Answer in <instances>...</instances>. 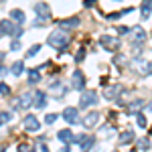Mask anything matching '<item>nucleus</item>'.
Returning a JSON list of instances; mask_svg holds the SVG:
<instances>
[{"instance_id":"f257e3e1","label":"nucleus","mask_w":152,"mask_h":152,"mask_svg":"<svg viewBox=\"0 0 152 152\" xmlns=\"http://www.w3.org/2000/svg\"><path fill=\"white\" fill-rule=\"evenodd\" d=\"M71 37L67 31H63V28H57V31H53L51 35L47 37V45L53 49H57L59 53H63V51H67V45H69Z\"/></svg>"},{"instance_id":"f03ea898","label":"nucleus","mask_w":152,"mask_h":152,"mask_svg":"<svg viewBox=\"0 0 152 152\" xmlns=\"http://www.w3.org/2000/svg\"><path fill=\"white\" fill-rule=\"evenodd\" d=\"M61 118H63V120H65V122H67V124H71V126H73V124H79V122H81V116H79V110H77V107H65V112H63V114H61Z\"/></svg>"},{"instance_id":"7ed1b4c3","label":"nucleus","mask_w":152,"mask_h":152,"mask_svg":"<svg viewBox=\"0 0 152 152\" xmlns=\"http://www.w3.org/2000/svg\"><path fill=\"white\" fill-rule=\"evenodd\" d=\"M97 91H83L81 97H79V107L85 110V107H89V105H95L97 104Z\"/></svg>"},{"instance_id":"20e7f679","label":"nucleus","mask_w":152,"mask_h":152,"mask_svg":"<svg viewBox=\"0 0 152 152\" xmlns=\"http://www.w3.org/2000/svg\"><path fill=\"white\" fill-rule=\"evenodd\" d=\"M99 45H102L105 51H110V53L118 51V47H120L118 39H114V37H110V35H102V37H99Z\"/></svg>"},{"instance_id":"39448f33","label":"nucleus","mask_w":152,"mask_h":152,"mask_svg":"<svg viewBox=\"0 0 152 152\" xmlns=\"http://www.w3.org/2000/svg\"><path fill=\"white\" fill-rule=\"evenodd\" d=\"M75 142L79 144V150H81V152H87L95 144V138H94V136H89V134H79V136L75 138Z\"/></svg>"},{"instance_id":"423d86ee","label":"nucleus","mask_w":152,"mask_h":152,"mask_svg":"<svg viewBox=\"0 0 152 152\" xmlns=\"http://www.w3.org/2000/svg\"><path fill=\"white\" fill-rule=\"evenodd\" d=\"M33 10L37 12V16L41 20H51V8H49L47 2H37L35 6H33Z\"/></svg>"},{"instance_id":"0eeeda50","label":"nucleus","mask_w":152,"mask_h":152,"mask_svg":"<svg viewBox=\"0 0 152 152\" xmlns=\"http://www.w3.org/2000/svg\"><path fill=\"white\" fill-rule=\"evenodd\" d=\"M71 87L77 89V91H83L85 89V75L79 69L73 71V75H71Z\"/></svg>"},{"instance_id":"6e6552de","label":"nucleus","mask_w":152,"mask_h":152,"mask_svg":"<svg viewBox=\"0 0 152 152\" xmlns=\"http://www.w3.org/2000/svg\"><path fill=\"white\" fill-rule=\"evenodd\" d=\"M24 130L31 132V134H35V132L41 130V122L35 118V114H28V116L24 118Z\"/></svg>"},{"instance_id":"1a4fd4ad","label":"nucleus","mask_w":152,"mask_h":152,"mask_svg":"<svg viewBox=\"0 0 152 152\" xmlns=\"http://www.w3.org/2000/svg\"><path fill=\"white\" fill-rule=\"evenodd\" d=\"M97 122H99V114H97V112H89V114H85V116L81 118L83 128H87V130L97 126Z\"/></svg>"},{"instance_id":"9d476101","label":"nucleus","mask_w":152,"mask_h":152,"mask_svg":"<svg viewBox=\"0 0 152 152\" xmlns=\"http://www.w3.org/2000/svg\"><path fill=\"white\" fill-rule=\"evenodd\" d=\"M45 105H47V94H45V91H41V89H37L35 94H33V107L43 110Z\"/></svg>"},{"instance_id":"9b49d317","label":"nucleus","mask_w":152,"mask_h":152,"mask_svg":"<svg viewBox=\"0 0 152 152\" xmlns=\"http://www.w3.org/2000/svg\"><path fill=\"white\" fill-rule=\"evenodd\" d=\"M130 39H132V43H142V41H146V33H144V28H142V26H134V28H130Z\"/></svg>"},{"instance_id":"f8f14e48","label":"nucleus","mask_w":152,"mask_h":152,"mask_svg":"<svg viewBox=\"0 0 152 152\" xmlns=\"http://www.w3.org/2000/svg\"><path fill=\"white\" fill-rule=\"evenodd\" d=\"M31 105H33V95L31 94H23L20 97H18V102H16L14 107H18V110H28Z\"/></svg>"},{"instance_id":"ddd939ff","label":"nucleus","mask_w":152,"mask_h":152,"mask_svg":"<svg viewBox=\"0 0 152 152\" xmlns=\"http://www.w3.org/2000/svg\"><path fill=\"white\" fill-rule=\"evenodd\" d=\"M14 31H16V24L12 23V20H0V33L2 35L14 37Z\"/></svg>"},{"instance_id":"4468645a","label":"nucleus","mask_w":152,"mask_h":152,"mask_svg":"<svg viewBox=\"0 0 152 152\" xmlns=\"http://www.w3.org/2000/svg\"><path fill=\"white\" fill-rule=\"evenodd\" d=\"M57 138L63 144H71V142L75 140V136H73V132H71L69 128H63V130H59V134H57Z\"/></svg>"},{"instance_id":"2eb2a0df","label":"nucleus","mask_w":152,"mask_h":152,"mask_svg":"<svg viewBox=\"0 0 152 152\" xmlns=\"http://www.w3.org/2000/svg\"><path fill=\"white\" fill-rule=\"evenodd\" d=\"M81 20H79V16H73V18H63V20H59V26H63L65 31L67 28H75V26H79Z\"/></svg>"},{"instance_id":"dca6fc26","label":"nucleus","mask_w":152,"mask_h":152,"mask_svg":"<svg viewBox=\"0 0 152 152\" xmlns=\"http://www.w3.org/2000/svg\"><path fill=\"white\" fill-rule=\"evenodd\" d=\"M8 16H10L12 23H16V24H24V20H26V18H24V12L20 10V8H12Z\"/></svg>"},{"instance_id":"f3484780","label":"nucleus","mask_w":152,"mask_h":152,"mask_svg":"<svg viewBox=\"0 0 152 152\" xmlns=\"http://www.w3.org/2000/svg\"><path fill=\"white\" fill-rule=\"evenodd\" d=\"M122 91H124V87H122V85H114V87H107V89H105V99H118Z\"/></svg>"},{"instance_id":"a211bd4d","label":"nucleus","mask_w":152,"mask_h":152,"mask_svg":"<svg viewBox=\"0 0 152 152\" xmlns=\"http://www.w3.org/2000/svg\"><path fill=\"white\" fill-rule=\"evenodd\" d=\"M140 14H142V18H144V20H146V18L152 14V0H144V2H142Z\"/></svg>"},{"instance_id":"6ab92c4d","label":"nucleus","mask_w":152,"mask_h":152,"mask_svg":"<svg viewBox=\"0 0 152 152\" xmlns=\"http://www.w3.org/2000/svg\"><path fill=\"white\" fill-rule=\"evenodd\" d=\"M142 105H144V99H134L132 104H128V114L136 116V114H138V110H140Z\"/></svg>"},{"instance_id":"aec40b11","label":"nucleus","mask_w":152,"mask_h":152,"mask_svg":"<svg viewBox=\"0 0 152 152\" xmlns=\"http://www.w3.org/2000/svg\"><path fill=\"white\" fill-rule=\"evenodd\" d=\"M23 71H24V63H23V61H16V63H12V67H10V73L14 75V77H18V75H23Z\"/></svg>"},{"instance_id":"412c9836","label":"nucleus","mask_w":152,"mask_h":152,"mask_svg":"<svg viewBox=\"0 0 152 152\" xmlns=\"http://www.w3.org/2000/svg\"><path fill=\"white\" fill-rule=\"evenodd\" d=\"M41 81V73H39V69H31L28 71V83L31 85H35V83Z\"/></svg>"},{"instance_id":"4be33fe9","label":"nucleus","mask_w":152,"mask_h":152,"mask_svg":"<svg viewBox=\"0 0 152 152\" xmlns=\"http://www.w3.org/2000/svg\"><path fill=\"white\" fill-rule=\"evenodd\" d=\"M134 140V132L132 130H126V132H122V136H120V144H128V142Z\"/></svg>"},{"instance_id":"5701e85b","label":"nucleus","mask_w":152,"mask_h":152,"mask_svg":"<svg viewBox=\"0 0 152 152\" xmlns=\"http://www.w3.org/2000/svg\"><path fill=\"white\" fill-rule=\"evenodd\" d=\"M33 148H35V152H51L45 142H37V144H33Z\"/></svg>"},{"instance_id":"b1692460","label":"nucleus","mask_w":152,"mask_h":152,"mask_svg":"<svg viewBox=\"0 0 152 152\" xmlns=\"http://www.w3.org/2000/svg\"><path fill=\"white\" fill-rule=\"evenodd\" d=\"M10 120H12L10 112H0V126H2V124H8Z\"/></svg>"},{"instance_id":"393cba45","label":"nucleus","mask_w":152,"mask_h":152,"mask_svg":"<svg viewBox=\"0 0 152 152\" xmlns=\"http://www.w3.org/2000/svg\"><path fill=\"white\" fill-rule=\"evenodd\" d=\"M138 148L140 150H150V140L148 138H140L138 140Z\"/></svg>"},{"instance_id":"a878e982","label":"nucleus","mask_w":152,"mask_h":152,"mask_svg":"<svg viewBox=\"0 0 152 152\" xmlns=\"http://www.w3.org/2000/svg\"><path fill=\"white\" fill-rule=\"evenodd\" d=\"M16 152H35V148H33V144H18Z\"/></svg>"},{"instance_id":"bb28decb","label":"nucleus","mask_w":152,"mask_h":152,"mask_svg":"<svg viewBox=\"0 0 152 152\" xmlns=\"http://www.w3.org/2000/svg\"><path fill=\"white\" fill-rule=\"evenodd\" d=\"M39 51H41V45H33L26 51V57H35V55H39Z\"/></svg>"},{"instance_id":"cd10ccee","label":"nucleus","mask_w":152,"mask_h":152,"mask_svg":"<svg viewBox=\"0 0 152 152\" xmlns=\"http://www.w3.org/2000/svg\"><path fill=\"white\" fill-rule=\"evenodd\" d=\"M136 122H138V126H140V128H146V124H148V122H146V118H144V114H136Z\"/></svg>"},{"instance_id":"c85d7f7f","label":"nucleus","mask_w":152,"mask_h":152,"mask_svg":"<svg viewBox=\"0 0 152 152\" xmlns=\"http://www.w3.org/2000/svg\"><path fill=\"white\" fill-rule=\"evenodd\" d=\"M57 114H47V116H45V124H55V122H57Z\"/></svg>"},{"instance_id":"c756f323","label":"nucleus","mask_w":152,"mask_h":152,"mask_svg":"<svg viewBox=\"0 0 152 152\" xmlns=\"http://www.w3.org/2000/svg\"><path fill=\"white\" fill-rule=\"evenodd\" d=\"M83 59H85V49H79L77 55H75V63H81Z\"/></svg>"},{"instance_id":"7c9ffc66","label":"nucleus","mask_w":152,"mask_h":152,"mask_svg":"<svg viewBox=\"0 0 152 152\" xmlns=\"http://www.w3.org/2000/svg\"><path fill=\"white\" fill-rule=\"evenodd\" d=\"M10 94V87L6 83H0V95H8Z\"/></svg>"},{"instance_id":"2f4dec72","label":"nucleus","mask_w":152,"mask_h":152,"mask_svg":"<svg viewBox=\"0 0 152 152\" xmlns=\"http://www.w3.org/2000/svg\"><path fill=\"white\" fill-rule=\"evenodd\" d=\"M114 63H118V65H120V67H122V65H124V63H126V57H124V55H118V57L114 59Z\"/></svg>"},{"instance_id":"473e14b6","label":"nucleus","mask_w":152,"mask_h":152,"mask_svg":"<svg viewBox=\"0 0 152 152\" xmlns=\"http://www.w3.org/2000/svg\"><path fill=\"white\" fill-rule=\"evenodd\" d=\"M118 33L120 35H130V28L128 26H118Z\"/></svg>"},{"instance_id":"72a5a7b5","label":"nucleus","mask_w":152,"mask_h":152,"mask_svg":"<svg viewBox=\"0 0 152 152\" xmlns=\"http://www.w3.org/2000/svg\"><path fill=\"white\" fill-rule=\"evenodd\" d=\"M18 49H20V43H18V39H16V41H12L10 51H18Z\"/></svg>"},{"instance_id":"f704fd0d","label":"nucleus","mask_w":152,"mask_h":152,"mask_svg":"<svg viewBox=\"0 0 152 152\" xmlns=\"http://www.w3.org/2000/svg\"><path fill=\"white\" fill-rule=\"evenodd\" d=\"M59 85H61V81H59V79H55V81H51V83H49V87H51V89H57Z\"/></svg>"},{"instance_id":"c9c22d12","label":"nucleus","mask_w":152,"mask_h":152,"mask_svg":"<svg viewBox=\"0 0 152 152\" xmlns=\"http://www.w3.org/2000/svg\"><path fill=\"white\" fill-rule=\"evenodd\" d=\"M59 152H71V144H63V148Z\"/></svg>"},{"instance_id":"e433bc0d","label":"nucleus","mask_w":152,"mask_h":152,"mask_svg":"<svg viewBox=\"0 0 152 152\" xmlns=\"http://www.w3.org/2000/svg\"><path fill=\"white\" fill-rule=\"evenodd\" d=\"M95 0H85V8H89V6H94Z\"/></svg>"},{"instance_id":"4c0bfd02","label":"nucleus","mask_w":152,"mask_h":152,"mask_svg":"<svg viewBox=\"0 0 152 152\" xmlns=\"http://www.w3.org/2000/svg\"><path fill=\"white\" fill-rule=\"evenodd\" d=\"M0 152H6V148H4V146H0Z\"/></svg>"},{"instance_id":"58836bf2","label":"nucleus","mask_w":152,"mask_h":152,"mask_svg":"<svg viewBox=\"0 0 152 152\" xmlns=\"http://www.w3.org/2000/svg\"><path fill=\"white\" fill-rule=\"evenodd\" d=\"M4 2H6V0H0V4H4Z\"/></svg>"},{"instance_id":"ea45409f","label":"nucleus","mask_w":152,"mask_h":152,"mask_svg":"<svg viewBox=\"0 0 152 152\" xmlns=\"http://www.w3.org/2000/svg\"><path fill=\"white\" fill-rule=\"evenodd\" d=\"M116 2H122V0H116Z\"/></svg>"},{"instance_id":"a19ab883","label":"nucleus","mask_w":152,"mask_h":152,"mask_svg":"<svg viewBox=\"0 0 152 152\" xmlns=\"http://www.w3.org/2000/svg\"><path fill=\"white\" fill-rule=\"evenodd\" d=\"M0 37H2V33H0Z\"/></svg>"}]
</instances>
